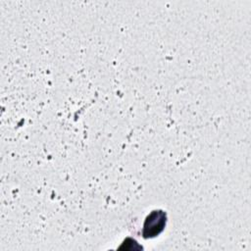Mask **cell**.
<instances>
[{
	"label": "cell",
	"mask_w": 251,
	"mask_h": 251,
	"mask_svg": "<svg viewBox=\"0 0 251 251\" xmlns=\"http://www.w3.org/2000/svg\"><path fill=\"white\" fill-rule=\"evenodd\" d=\"M166 213L158 210L147 216L143 225V236L145 238L158 235L166 226Z\"/></svg>",
	"instance_id": "cell-1"
}]
</instances>
